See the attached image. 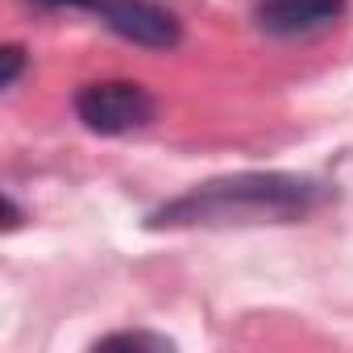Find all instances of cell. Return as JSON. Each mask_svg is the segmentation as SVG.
<instances>
[{
  "label": "cell",
  "mask_w": 353,
  "mask_h": 353,
  "mask_svg": "<svg viewBox=\"0 0 353 353\" xmlns=\"http://www.w3.org/2000/svg\"><path fill=\"white\" fill-rule=\"evenodd\" d=\"M324 188L299 174H233L212 179L150 216V229L183 225H258V221H299L324 204Z\"/></svg>",
  "instance_id": "cell-1"
},
{
  "label": "cell",
  "mask_w": 353,
  "mask_h": 353,
  "mask_svg": "<svg viewBox=\"0 0 353 353\" xmlns=\"http://www.w3.org/2000/svg\"><path fill=\"white\" fill-rule=\"evenodd\" d=\"M154 112H158L154 96L129 79H104V83H88L75 92V117L100 137H121V133L145 129L154 121Z\"/></svg>",
  "instance_id": "cell-2"
},
{
  "label": "cell",
  "mask_w": 353,
  "mask_h": 353,
  "mask_svg": "<svg viewBox=\"0 0 353 353\" xmlns=\"http://www.w3.org/2000/svg\"><path fill=\"white\" fill-rule=\"evenodd\" d=\"M100 17L108 21L112 34L145 50H170L183 42V21L170 9H162L158 0H104Z\"/></svg>",
  "instance_id": "cell-3"
},
{
  "label": "cell",
  "mask_w": 353,
  "mask_h": 353,
  "mask_svg": "<svg viewBox=\"0 0 353 353\" xmlns=\"http://www.w3.org/2000/svg\"><path fill=\"white\" fill-rule=\"evenodd\" d=\"M345 17V0H258V26L274 38L316 34Z\"/></svg>",
  "instance_id": "cell-4"
},
{
  "label": "cell",
  "mask_w": 353,
  "mask_h": 353,
  "mask_svg": "<svg viewBox=\"0 0 353 353\" xmlns=\"http://www.w3.org/2000/svg\"><path fill=\"white\" fill-rule=\"evenodd\" d=\"M100 345H104V349H112V345H129V349H170L166 336H150V332H112V336H104Z\"/></svg>",
  "instance_id": "cell-5"
},
{
  "label": "cell",
  "mask_w": 353,
  "mask_h": 353,
  "mask_svg": "<svg viewBox=\"0 0 353 353\" xmlns=\"http://www.w3.org/2000/svg\"><path fill=\"white\" fill-rule=\"evenodd\" d=\"M5 71H0V88H13L17 83V75H21V67H26V54H21V46H5Z\"/></svg>",
  "instance_id": "cell-6"
},
{
  "label": "cell",
  "mask_w": 353,
  "mask_h": 353,
  "mask_svg": "<svg viewBox=\"0 0 353 353\" xmlns=\"http://www.w3.org/2000/svg\"><path fill=\"white\" fill-rule=\"evenodd\" d=\"M38 9H92V13H100V5L104 0H34Z\"/></svg>",
  "instance_id": "cell-7"
}]
</instances>
